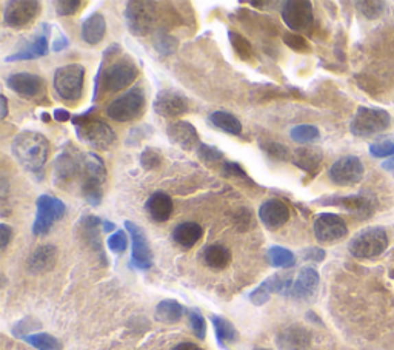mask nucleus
Returning <instances> with one entry per match:
<instances>
[{"mask_svg": "<svg viewBox=\"0 0 394 350\" xmlns=\"http://www.w3.org/2000/svg\"><path fill=\"white\" fill-rule=\"evenodd\" d=\"M137 76L139 68L136 62L128 56H120L111 63H108V65L106 62L102 59L96 80H94L93 99L97 100L99 94L102 93L122 91L124 88L130 87L132 82L137 79Z\"/></svg>", "mask_w": 394, "mask_h": 350, "instance_id": "obj_2", "label": "nucleus"}, {"mask_svg": "<svg viewBox=\"0 0 394 350\" xmlns=\"http://www.w3.org/2000/svg\"><path fill=\"white\" fill-rule=\"evenodd\" d=\"M268 259L270 264L273 267H277V269H290V267L296 265L294 253L281 245L271 247L268 250Z\"/></svg>", "mask_w": 394, "mask_h": 350, "instance_id": "obj_35", "label": "nucleus"}, {"mask_svg": "<svg viewBox=\"0 0 394 350\" xmlns=\"http://www.w3.org/2000/svg\"><path fill=\"white\" fill-rule=\"evenodd\" d=\"M365 168L358 156L348 155L336 161L328 170L329 181L339 187H351L364 177Z\"/></svg>", "mask_w": 394, "mask_h": 350, "instance_id": "obj_13", "label": "nucleus"}, {"mask_svg": "<svg viewBox=\"0 0 394 350\" xmlns=\"http://www.w3.org/2000/svg\"><path fill=\"white\" fill-rule=\"evenodd\" d=\"M270 296H271V294L268 290H266L262 284L259 285L257 289H254L251 294H250V301L254 304V305H264V304H266L270 301Z\"/></svg>", "mask_w": 394, "mask_h": 350, "instance_id": "obj_51", "label": "nucleus"}, {"mask_svg": "<svg viewBox=\"0 0 394 350\" xmlns=\"http://www.w3.org/2000/svg\"><path fill=\"white\" fill-rule=\"evenodd\" d=\"M323 206L340 207L347 210L348 213H353L359 218H367L374 210L373 202L364 195H351V196H329V198L319 199Z\"/></svg>", "mask_w": 394, "mask_h": 350, "instance_id": "obj_20", "label": "nucleus"}, {"mask_svg": "<svg viewBox=\"0 0 394 350\" xmlns=\"http://www.w3.org/2000/svg\"><path fill=\"white\" fill-rule=\"evenodd\" d=\"M260 149L265 153L266 156L275 159V161H281V162H287L290 161V150L285 147L283 144H279V142H260Z\"/></svg>", "mask_w": 394, "mask_h": 350, "instance_id": "obj_40", "label": "nucleus"}, {"mask_svg": "<svg viewBox=\"0 0 394 350\" xmlns=\"http://www.w3.org/2000/svg\"><path fill=\"white\" fill-rule=\"evenodd\" d=\"M189 324H192V329L194 335L199 340H205L207 336V321L203 318L202 311L199 309H192L189 310Z\"/></svg>", "mask_w": 394, "mask_h": 350, "instance_id": "obj_46", "label": "nucleus"}, {"mask_svg": "<svg viewBox=\"0 0 394 350\" xmlns=\"http://www.w3.org/2000/svg\"><path fill=\"white\" fill-rule=\"evenodd\" d=\"M319 285V273L313 267H303L291 285L290 296L293 300H308L314 295Z\"/></svg>", "mask_w": 394, "mask_h": 350, "instance_id": "obj_23", "label": "nucleus"}, {"mask_svg": "<svg viewBox=\"0 0 394 350\" xmlns=\"http://www.w3.org/2000/svg\"><path fill=\"white\" fill-rule=\"evenodd\" d=\"M391 124V116L382 108L359 107L349 124V131L358 138H371L385 131Z\"/></svg>", "mask_w": 394, "mask_h": 350, "instance_id": "obj_7", "label": "nucleus"}, {"mask_svg": "<svg viewBox=\"0 0 394 350\" xmlns=\"http://www.w3.org/2000/svg\"><path fill=\"white\" fill-rule=\"evenodd\" d=\"M49 150L48 139L42 133L31 130L19 133L11 144V151L17 159V162L25 170L39 176V179L43 177V168L48 162Z\"/></svg>", "mask_w": 394, "mask_h": 350, "instance_id": "obj_1", "label": "nucleus"}, {"mask_svg": "<svg viewBox=\"0 0 394 350\" xmlns=\"http://www.w3.org/2000/svg\"><path fill=\"white\" fill-rule=\"evenodd\" d=\"M152 47H154L159 54L167 57L176 53L177 48H179V41L174 36L167 33V31L161 30L152 36Z\"/></svg>", "mask_w": 394, "mask_h": 350, "instance_id": "obj_34", "label": "nucleus"}, {"mask_svg": "<svg viewBox=\"0 0 394 350\" xmlns=\"http://www.w3.org/2000/svg\"><path fill=\"white\" fill-rule=\"evenodd\" d=\"M154 111L162 118H179L189 111V102L183 94L174 90H162L157 93V96L152 102Z\"/></svg>", "mask_w": 394, "mask_h": 350, "instance_id": "obj_17", "label": "nucleus"}, {"mask_svg": "<svg viewBox=\"0 0 394 350\" xmlns=\"http://www.w3.org/2000/svg\"><path fill=\"white\" fill-rule=\"evenodd\" d=\"M276 344L281 350H308L311 344V333L299 324L283 327L276 336Z\"/></svg>", "mask_w": 394, "mask_h": 350, "instance_id": "obj_21", "label": "nucleus"}, {"mask_svg": "<svg viewBox=\"0 0 394 350\" xmlns=\"http://www.w3.org/2000/svg\"><path fill=\"white\" fill-rule=\"evenodd\" d=\"M23 340L37 350H62V342L49 333H31Z\"/></svg>", "mask_w": 394, "mask_h": 350, "instance_id": "obj_36", "label": "nucleus"}, {"mask_svg": "<svg viewBox=\"0 0 394 350\" xmlns=\"http://www.w3.org/2000/svg\"><path fill=\"white\" fill-rule=\"evenodd\" d=\"M393 278H394V272H393Z\"/></svg>", "mask_w": 394, "mask_h": 350, "instance_id": "obj_63", "label": "nucleus"}, {"mask_svg": "<svg viewBox=\"0 0 394 350\" xmlns=\"http://www.w3.org/2000/svg\"><path fill=\"white\" fill-rule=\"evenodd\" d=\"M282 19L294 33H308L314 23L313 5L308 0H287L282 3Z\"/></svg>", "mask_w": 394, "mask_h": 350, "instance_id": "obj_11", "label": "nucleus"}, {"mask_svg": "<svg viewBox=\"0 0 394 350\" xmlns=\"http://www.w3.org/2000/svg\"><path fill=\"white\" fill-rule=\"evenodd\" d=\"M211 322L216 332V338H218L219 344L224 349H227L225 342H236L239 340L237 329L234 327V324L231 321H228L227 318L219 315H211Z\"/></svg>", "mask_w": 394, "mask_h": 350, "instance_id": "obj_32", "label": "nucleus"}, {"mask_svg": "<svg viewBox=\"0 0 394 350\" xmlns=\"http://www.w3.org/2000/svg\"><path fill=\"white\" fill-rule=\"evenodd\" d=\"M290 136L297 144H311L321 138V131L314 125H297L290 131Z\"/></svg>", "mask_w": 394, "mask_h": 350, "instance_id": "obj_38", "label": "nucleus"}, {"mask_svg": "<svg viewBox=\"0 0 394 350\" xmlns=\"http://www.w3.org/2000/svg\"><path fill=\"white\" fill-rule=\"evenodd\" d=\"M42 11L40 2L36 0H11L3 11V23L12 30H22L33 23Z\"/></svg>", "mask_w": 394, "mask_h": 350, "instance_id": "obj_12", "label": "nucleus"}, {"mask_svg": "<svg viewBox=\"0 0 394 350\" xmlns=\"http://www.w3.org/2000/svg\"><path fill=\"white\" fill-rule=\"evenodd\" d=\"M102 226H104V232H106V233L116 230V224H114V222H111V221H104V224Z\"/></svg>", "mask_w": 394, "mask_h": 350, "instance_id": "obj_59", "label": "nucleus"}, {"mask_svg": "<svg viewBox=\"0 0 394 350\" xmlns=\"http://www.w3.org/2000/svg\"><path fill=\"white\" fill-rule=\"evenodd\" d=\"M161 164H162V153L156 150V149H152V147H148V149H145L142 153H141V165H142V168L145 170H156L161 167Z\"/></svg>", "mask_w": 394, "mask_h": 350, "instance_id": "obj_45", "label": "nucleus"}, {"mask_svg": "<svg viewBox=\"0 0 394 350\" xmlns=\"http://www.w3.org/2000/svg\"><path fill=\"white\" fill-rule=\"evenodd\" d=\"M126 27L135 36H147L157 23V6L154 2L131 0L126 2L124 11Z\"/></svg>", "mask_w": 394, "mask_h": 350, "instance_id": "obj_8", "label": "nucleus"}, {"mask_svg": "<svg viewBox=\"0 0 394 350\" xmlns=\"http://www.w3.org/2000/svg\"><path fill=\"white\" fill-rule=\"evenodd\" d=\"M6 85H8L12 91L17 93L21 98L28 100L42 102L45 99L47 94V84L40 76L33 73H14L6 79Z\"/></svg>", "mask_w": 394, "mask_h": 350, "instance_id": "obj_14", "label": "nucleus"}, {"mask_svg": "<svg viewBox=\"0 0 394 350\" xmlns=\"http://www.w3.org/2000/svg\"><path fill=\"white\" fill-rule=\"evenodd\" d=\"M69 47V41H68V37L62 33V31H59V34H57L56 39L53 41V47H51V50L56 51V53H59V51H63V50H67Z\"/></svg>", "mask_w": 394, "mask_h": 350, "instance_id": "obj_54", "label": "nucleus"}, {"mask_svg": "<svg viewBox=\"0 0 394 350\" xmlns=\"http://www.w3.org/2000/svg\"><path fill=\"white\" fill-rule=\"evenodd\" d=\"M173 350H202V349L194 344V342H181V344L173 347Z\"/></svg>", "mask_w": 394, "mask_h": 350, "instance_id": "obj_56", "label": "nucleus"}, {"mask_svg": "<svg viewBox=\"0 0 394 350\" xmlns=\"http://www.w3.org/2000/svg\"><path fill=\"white\" fill-rule=\"evenodd\" d=\"M108 247L113 253H124L128 249V238L124 230H116L108 238Z\"/></svg>", "mask_w": 394, "mask_h": 350, "instance_id": "obj_48", "label": "nucleus"}, {"mask_svg": "<svg viewBox=\"0 0 394 350\" xmlns=\"http://www.w3.org/2000/svg\"><path fill=\"white\" fill-rule=\"evenodd\" d=\"M209 120L214 127H218L219 130L228 133V135L239 136L242 133V124L240 120L234 116V114L228 111H214L209 116Z\"/></svg>", "mask_w": 394, "mask_h": 350, "instance_id": "obj_33", "label": "nucleus"}, {"mask_svg": "<svg viewBox=\"0 0 394 350\" xmlns=\"http://www.w3.org/2000/svg\"><path fill=\"white\" fill-rule=\"evenodd\" d=\"M389 247V234L382 227H367L349 241L348 250L358 259H373Z\"/></svg>", "mask_w": 394, "mask_h": 350, "instance_id": "obj_5", "label": "nucleus"}, {"mask_svg": "<svg viewBox=\"0 0 394 350\" xmlns=\"http://www.w3.org/2000/svg\"><path fill=\"white\" fill-rule=\"evenodd\" d=\"M370 153L374 157H393L394 156V139L380 138L370 145Z\"/></svg>", "mask_w": 394, "mask_h": 350, "instance_id": "obj_42", "label": "nucleus"}, {"mask_svg": "<svg viewBox=\"0 0 394 350\" xmlns=\"http://www.w3.org/2000/svg\"><path fill=\"white\" fill-rule=\"evenodd\" d=\"M82 39L88 45H97L105 39L106 34V21L102 12H91L90 16L82 22Z\"/></svg>", "mask_w": 394, "mask_h": 350, "instance_id": "obj_26", "label": "nucleus"}, {"mask_svg": "<svg viewBox=\"0 0 394 350\" xmlns=\"http://www.w3.org/2000/svg\"><path fill=\"white\" fill-rule=\"evenodd\" d=\"M356 6H358L362 16L373 21V19H378L382 14L385 10V2H380V0H365V2H358Z\"/></svg>", "mask_w": 394, "mask_h": 350, "instance_id": "obj_43", "label": "nucleus"}, {"mask_svg": "<svg viewBox=\"0 0 394 350\" xmlns=\"http://www.w3.org/2000/svg\"><path fill=\"white\" fill-rule=\"evenodd\" d=\"M234 226H236L240 232L250 230L253 226V213L248 208H240L239 212L234 215Z\"/></svg>", "mask_w": 394, "mask_h": 350, "instance_id": "obj_50", "label": "nucleus"}, {"mask_svg": "<svg viewBox=\"0 0 394 350\" xmlns=\"http://www.w3.org/2000/svg\"><path fill=\"white\" fill-rule=\"evenodd\" d=\"M125 228L131 238L132 267H136V269H141V270L150 269V267L152 265V250H151L147 234H145L143 232V228L132 221H126Z\"/></svg>", "mask_w": 394, "mask_h": 350, "instance_id": "obj_16", "label": "nucleus"}, {"mask_svg": "<svg viewBox=\"0 0 394 350\" xmlns=\"http://www.w3.org/2000/svg\"><path fill=\"white\" fill-rule=\"evenodd\" d=\"M259 219L268 230H279L288 222L290 208L281 199H268L259 207Z\"/></svg>", "mask_w": 394, "mask_h": 350, "instance_id": "obj_19", "label": "nucleus"}, {"mask_svg": "<svg viewBox=\"0 0 394 350\" xmlns=\"http://www.w3.org/2000/svg\"><path fill=\"white\" fill-rule=\"evenodd\" d=\"M250 3L251 6H256V8H264V6H273L275 5V2H264V0H250Z\"/></svg>", "mask_w": 394, "mask_h": 350, "instance_id": "obj_58", "label": "nucleus"}, {"mask_svg": "<svg viewBox=\"0 0 394 350\" xmlns=\"http://www.w3.org/2000/svg\"><path fill=\"white\" fill-rule=\"evenodd\" d=\"M222 175L227 176V177H236V179H242L246 182H253L251 177L246 175V171L244 170V167L237 162H224L222 164Z\"/></svg>", "mask_w": 394, "mask_h": 350, "instance_id": "obj_47", "label": "nucleus"}, {"mask_svg": "<svg viewBox=\"0 0 394 350\" xmlns=\"http://www.w3.org/2000/svg\"><path fill=\"white\" fill-rule=\"evenodd\" d=\"M40 116H42V120H43V122H49V120H51V116H49L48 113H42Z\"/></svg>", "mask_w": 394, "mask_h": 350, "instance_id": "obj_61", "label": "nucleus"}, {"mask_svg": "<svg viewBox=\"0 0 394 350\" xmlns=\"http://www.w3.org/2000/svg\"><path fill=\"white\" fill-rule=\"evenodd\" d=\"M185 315V307L176 300H163L156 307V320L163 324L179 322Z\"/></svg>", "mask_w": 394, "mask_h": 350, "instance_id": "obj_31", "label": "nucleus"}, {"mask_svg": "<svg viewBox=\"0 0 394 350\" xmlns=\"http://www.w3.org/2000/svg\"><path fill=\"white\" fill-rule=\"evenodd\" d=\"M54 119L57 122H67V120L71 119V114L65 108H56L54 110Z\"/></svg>", "mask_w": 394, "mask_h": 350, "instance_id": "obj_55", "label": "nucleus"}, {"mask_svg": "<svg viewBox=\"0 0 394 350\" xmlns=\"http://www.w3.org/2000/svg\"><path fill=\"white\" fill-rule=\"evenodd\" d=\"M106 181V167L104 159L96 153H86L82 167L80 188L84 199L93 207H99L104 199V187Z\"/></svg>", "mask_w": 394, "mask_h": 350, "instance_id": "obj_3", "label": "nucleus"}, {"mask_svg": "<svg viewBox=\"0 0 394 350\" xmlns=\"http://www.w3.org/2000/svg\"><path fill=\"white\" fill-rule=\"evenodd\" d=\"M228 39H230V43L234 50V53H236L240 59L242 61L251 59L253 57V45L245 36H242L234 30H228Z\"/></svg>", "mask_w": 394, "mask_h": 350, "instance_id": "obj_37", "label": "nucleus"}, {"mask_svg": "<svg viewBox=\"0 0 394 350\" xmlns=\"http://www.w3.org/2000/svg\"><path fill=\"white\" fill-rule=\"evenodd\" d=\"M167 135L171 142L187 151L199 147L200 145L199 133H197L196 127L193 124L187 122V120H176V122L168 124Z\"/></svg>", "mask_w": 394, "mask_h": 350, "instance_id": "obj_22", "label": "nucleus"}, {"mask_svg": "<svg viewBox=\"0 0 394 350\" xmlns=\"http://www.w3.org/2000/svg\"><path fill=\"white\" fill-rule=\"evenodd\" d=\"M254 350H271V349H265V347H259V349H254Z\"/></svg>", "mask_w": 394, "mask_h": 350, "instance_id": "obj_62", "label": "nucleus"}, {"mask_svg": "<svg viewBox=\"0 0 394 350\" xmlns=\"http://www.w3.org/2000/svg\"><path fill=\"white\" fill-rule=\"evenodd\" d=\"M40 327H42V324L39 321L34 320L33 316H27L19 322H16L14 327L11 329V332L14 333V336H17V338H25V336L31 335L30 332H33V330L40 329Z\"/></svg>", "mask_w": 394, "mask_h": 350, "instance_id": "obj_44", "label": "nucleus"}, {"mask_svg": "<svg viewBox=\"0 0 394 350\" xmlns=\"http://www.w3.org/2000/svg\"><path fill=\"white\" fill-rule=\"evenodd\" d=\"M100 224H104V221L97 218V216L86 215L80 221V232H82V237H84V239L86 241V244L90 245L105 263V253H104V247H102L100 234H99Z\"/></svg>", "mask_w": 394, "mask_h": 350, "instance_id": "obj_27", "label": "nucleus"}, {"mask_svg": "<svg viewBox=\"0 0 394 350\" xmlns=\"http://www.w3.org/2000/svg\"><path fill=\"white\" fill-rule=\"evenodd\" d=\"M145 107H147V99L143 90L141 87H135L114 99L106 108V114L117 122H131L142 116Z\"/></svg>", "mask_w": 394, "mask_h": 350, "instance_id": "obj_9", "label": "nucleus"}, {"mask_svg": "<svg viewBox=\"0 0 394 350\" xmlns=\"http://www.w3.org/2000/svg\"><path fill=\"white\" fill-rule=\"evenodd\" d=\"M90 111L73 119V124L76 125V135H78L82 142L88 144L96 150L105 151L111 149V145L116 142V133L104 120L97 118H88Z\"/></svg>", "mask_w": 394, "mask_h": 350, "instance_id": "obj_4", "label": "nucleus"}, {"mask_svg": "<svg viewBox=\"0 0 394 350\" xmlns=\"http://www.w3.org/2000/svg\"><path fill=\"white\" fill-rule=\"evenodd\" d=\"M82 2L80 0H60L56 3V12L57 16H74L76 12L80 10Z\"/></svg>", "mask_w": 394, "mask_h": 350, "instance_id": "obj_49", "label": "nucleus"}, {"mask_svg": "<svg viewBox=\"0 0 394 350\" xmlns=\"http://www.w3.org/2000/svg\"><path fill=\"white\" fill-rule=\"evenodd\" d=\"M325 256H327L325 250L319 249V247H310V249H305L302 252V258L305 261H313V263H322Z\"/></svg>", "mask_w": 394, "mask_h": 350, "instance_id": "obj_52", "label": "nucleus"}, {"mask_svg": "<svg viewBox=\"0 0 394 350\" xmlns=\"http://www.w3.org/2000/svg\"><path fill=\"white\" fill-rule=\"evenodd\" d=\"M322 151L314 147H301L293 151V164L307 173L314 175L322 164Z\"/></svg>", "mask_w": 394, "mask_h": 350, "instance_id": "obj_29", "label": "nucleus"}, {"mask_svg": "<svg viewBox=\"0 0 394 350\" xmlns=\"http://www.w3.org/2000/svg\"><path fill=\"white\" fill-rule=\"evenodd\" d=\"M36 219L33 233L36 237H45L57 221L67 213V206L59 198L51 195H40L36 201Z\"/></svg>", "mask_w": 394, "mask_h": 350, "instance_id": "obj_10", "label": "nucleus"}, {"mask_svg": "<svg viewBox=\"0 0 394 350\" xmlns=\"http://www.w3.org/2000/svg\"><path fill=\"white\" fill-rule=\"evenodd\" d=\"M382 167H384L386 171H394V156L386 159V161L382 164Z\"/></svg>", "mask_w": 394, "mask_h": 350, "instance_id": "obj_60", "label": "nucleus"}, {"mask_svg": "<svg viewBox=\"0 0 394 350\" xmlns=\"http://www.w3.org/2000/svg\"><path fill=\"white\" fill-rule=\"evenodd\" d=\"M314 237L319 243L334 244L344 239L348 233V227L344 218L334 213H321L314 219Z\"/></svg>", "mask_w": 394, "mask_h": 350, "instance_id": "obj_15", "label": "nucleus"}, {"mask_svg": "<svg viewBox=\"0 0 394 350\" xmlns=\"http://www.w3.org/2000/svg\"><path fill=\"white\" fill-rule=\"evenodd\" d=\"M203 263L213 270H224L231 263V252L222 244H211L203 250Z\"/></svg>", "mask_w": 394, "mask_h": 350, "instance_id": "obj_30", "label": "nucleus"}, {"mask_svg": "<svg viewBox=\"0 0 394 350\" xmlns=\"http://www.w3.org/2000/svg\"><path fill=\"white\" fill-rule=\"evenodd\" d=\"M282 39L285 42V45H287L290 50L296 51V53H302V54L311 53V45L308 43V41L305 39V37L301 36V34H297V33H283Z\"/></svg>", "mask_w": 394, "mask_h": 350, "instance_id": "obj_41", "label": "nucleus"}, {"mask_svg": "<svg viewBox=\"0 0 394 350\" xmlns=\"http://www.w3.org/2000/svg\"><path fill=\"white\" fill-rule=\"evenodd\" d=\"M196 153H197V157H199L202 162H205L207 165L220 164L222 161H224V156H225L218 147H214V145H208V144H200L199 147H197Z\"/></svg>", "mask_w": 394, "mask_h": 350, "instance_id": "obj_39", "label": "nucleus"}, {"mask_svg": "<svg viewBox=\"0 0 394 350\" xmlns=\"http://www.w3.org/2000/svg\"><path fill=\"white\" fill-rule=\"evenodd\" d=\"M0 100H2V114H0V118L5 119L8 116V100H6L5 94H0Z\"/></svg>", "mask_w": 394, "mask_h": 350, "instance_id": "obj_57", "label": "nucleus"}, {"mask_svg": "<svg viewBox=\"0 0 394 350\" xmlns=\"http://www.w3.org/2000/svg\"><path fill=\"white\" fill-rule=\"evenodd\" d=\"M56 263H57V249L54 245L47 244L40 245L39 249H36L31 253L27 267L28 272L33 273V275H42V273L53 270Z\"/></svg>", "mask_w": 394, "mask_h": 350, "instance_id": "obj_24", "label": "nucleus"}, {"mask_svg": "<svg viewBox=\"0 0 394 350\" xmlns=\"http://www.w3.org/2000/svg\"><path fill=\"white\" fill-rule=\"evenodd\" d=\"M203 237V228L197 222H182L173 230V241L182 249H193Z\"/></svg>", "mask_w": 394, "mask_h": 350, "instance_id": "obj_28", "label": "nucleus"}, {"mask_svg": "<svg viewBox=\"0 0 394 350\" xmlns=\"http://www.w3.org/2000/svg\"><path fill=\"white\" fill-rule=\"evenodd\" d=\"M85 85V68L79 63H69V65L56 69L53 78V87L59 98L67 102H78L84 94Z\"/></svg>", "mask_w": 394, "mask_h": 350, "instance_id": "obj_6", "label": "nucleus"}, {"mask_svg": "<svg viewBox=\"0 0 394 350\" xmlns=\"http://www.w3.org/2000/svg\"><path fill=\"white\" fill-rule=\"evenodd\" d=\"M173 199L163 192H154L145 202V210L154 222H167L173 215Z\"/></svg>", "mask_w": 394, "mask_h": 350, "instance_id": "obj_25", "label": "nucleus"}, {"mask_svg": "<svg viewBox=\"0 0 394 350\" xmlns=\"http://www.w3.org/2000/svg\"><path fill=\"white\" fill-rule=\"evenodd\" d=\"M49 31L51 27L47 23L42 25V31L37 33L33 39L27 42V47L23 50L17 51V53L11 54L6 57V62H17V61H33V59H39V57L47 56L49 53Z\"/></svg>", "mask_w": 394, "mask_h": 350, "instance_id": "obj_18", "label": "nucleus"}, {"mask_svg": "<svg viewBox=\"0 0 394 350\" xmlns=\"http://www.w3.org/2000/svg\"><path fill=\"white\" fill-rule=\"evenodd\" d=\"M12 239V228L6 224H0V249L5 250Z\"/></svg>", "mask_w": 394, "mask_h": 350, "instance_id": "obj_53", "label": "nucleus"}]
</instances>
